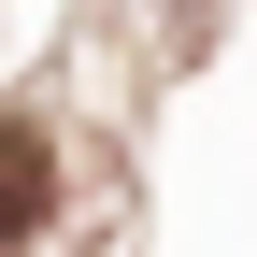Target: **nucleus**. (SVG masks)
Listing matches in <instances>:
<instances>
[{"instance_id": "1", "label": "nucleus", "mask_w": 257, "mask_h": 257, "mask_svg": "<svg viewBox=\"0 0 257 257\" xmlns=\"http://www.w3.org/2000/svg\"><path fill=\"white\" fill-rule=\"evenodd\" d=\"M43 229H57V143L0 114V243H43Z\"/></svg>"}]
</instances>
